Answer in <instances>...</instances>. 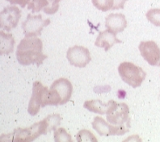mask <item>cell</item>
Segmentation results:
<instances>
[{
    "label": "cell",
    "instance_id": "ac0fdd59",
    "mask_svg": "<svg viewBox=\"0 0 160 142\" xmlns=\"http://www.w3.org/2000/svg\"><path fill=\"white\" fill-rule=\"evenodd\" d=\"M92 4L98 10L105 12L109 10H113L115 0H92Z\"/></svg>",
    "mask_w": 160,
    "mask_h": 142
},
{
    "label": "cell",
    "instance_id": "3957f363",
    "mask_svg": "<svg viewBox=\"0 0 160 142\" xmlns=\"http://www.w3.org/2000/svg\"><path fill=\"white\" fill-rule=\"evenodd\" d=\"M50 105V94L47 86L42 85L38 81L34 82L32 86V94L30 99L28 112L32 116H34L39 112L41 107Z\"/></svg>",
    "mask_w": 160,
    "mask_h": 142
},
{
    "label": "cell",
    "instance_id": "2e32d148",
    "mask_svg": "<svg viewBox=\"0 0 160 142\" xmlns=\"http://www.w3.org/2000/svg\"><path fill=\"white\" fill-rule=\"evenodd\" d=\"M15 40L10 33L0 32V54H9L14 50Z\"/></svg>",
    "mask_w": 160,
    "mask_h": 142
},
{
    "label": "cell",
    "instance_id": "7a4b0ae2",
    "mask_svg": "<svg viewBox=\"0 0 160 142\" xmlns=\"http://www.w3.org/2000/svg\"><path fill=\"white\" fill-rule=\"evenodd\" d=\"M72 92V84L67 78H62L54 81L49 89L50 106L63 105L67 103L71 98Z\"/></svg>",
    "mask_w": 160,
    "mask_h": 142
},
{
    "label": "cell",
    "instance_id": "52a82bcc",
    "mask_svg": "<svg viewBox=\"0 0 160 142\" xmlns=\"http://www.w3.org/2000/svg\"><path fill=\"white\" fill-rule=\"evenodd\" d=\"M49 23H50V20L49 19L43 20L41 15L32 16L31 14H28L25 21L22 23L23 34L25 37L41 36L44 27L49 25Z\"/></svg>",
    "mask_w": 160,
    "mask_h": 142
},
{
    "label": "cell",
    "instance_id": "9a60e30c",
    "mask_svg": "<svg viewBox=\"0 0 160 142\" xmlns=\"http://www.w3.org/2000/svg\"><path fill=\"white\" fill-rule=\"evenodd\" d=\"M61 120H62V117L59 114L48 115L45 119L41 121L42 134L46 135L48 132H50L52 130H55L57 127L60 125Z\"/></svg>",
    "mask_w": 160,
    "mask_h": 142
},
{
    "label": "cell",
    "instance_id": "5b68a950",
    "mask_svg": "<svg viewBox=\"0 0 160 142\" xmlns=\"http://www.w3.org/2000/svg\"><path fill=\"white\" fill-rule=\"evenodd\" d=\"M109 107L108 109V122L116 126H127L130 128L129 106L125 103H117L114 100H109Z\"/></svg>",
    "mask_w": 160,
    "mask_h": 142
},
{
    "label": "cell",
    "instance_id": "603a6c76",
    "mask_svg": "<svg viewBox=\"0 0 160 142\" xmlns=\"http://www.w3.org/2000/svg\"><path fill=\"white\" fill-rule=\"evenodd\" d=\"M128 0H115L113 10H118V9H124L125 3Z\"/></svg>",
    "mask_w": 160,
    "mask_h": 142
},
{
    "label": "cell",
    "instance_id": "ffe728a7",
    "mask_svg": "<svg viewBox=\"0 0 160 142\" xmlns=\"http://www.w3.org/2000/svg\"><path fill=\"white\" fill-rule=\"evenodd\" d=\"M54 140L56 142H72L71 136L66 131L64 128H59L54 132Z\"/></svg>",
    "mask_w": 160,
    "mask_h": 142
},
{
    "label": "cell",
    "instance_id": "277c9868",
    "mask_svg": "<svg viewBox=\"0 0 160 142\" xmlns=\"http://www.w3.org/2000/svg\"><path fill=\"white\" fill-rule=\"evenodd\" d=\"M118 73L121 79L133 88L140 86L147 77L142 69L132 62L125 61L118 66Z\"/></svg>",
    "mask_w": 160,
    "mask_h": 142
},
{
    "label": "cell",
    "instance_id": "6da1fadb",
    "mask_svg": "<svg viewBox=\"0 0 160 142\" xmlns=\"http://www.w3.org/2000/svg\"><path fill=\"white\" fill-rule=\"evenodd\" d=\"M43 43L37 37H25L17 46L16 58L22 66L37 64L39 67L48 57L42 53Z\"/></svg>",
    "mask_w": 160,
    "mask_h": 142
},
{
    "label": "cell",
    "instance_id": "5bb4252c",
    "mask_svg": "<svg viewBox=\"0 0 160 142\" xmlns=\"http://www.w3.org/2000/svg\"><path fill=\"white\" fill-rule=\"evenodd\" d=\"M118 43H122V41L117 39L115 33L112 32L109 30H106V31L100 32L99 33L96 42H95V45L96 47L103 48L104 50L107 52L115 44Z\"/></svg>",
    "mask_w": 160,
    "mask_h": 142
},
{
    "label": "cell",
    "instance_id": "ba28073f",
    "mask_svg": "<svg viewBox=\"0 0 160 142\" xmlns=\"http://www.w3.org/2000/svg\"><path fill=\"white\" fill-rule=\"evenodd\" d=\"M92 127L100 136H121L125 134L129 131V127L127 126H116V125L108 124L100 116L94 118L92 122Z\"/></svg>",
    "mask_w": 160,
    "mask_h": 142
},
{
    "label": "cell",
    "instance_id": "cb8c5ba5",
    "mask_svg": "<svg viewBox=\"0 0 160 142\" xmlns=\"http://www.w3.org/2000/svg\"><path fill=\"white\" fill-rule=\"evenodd\" d=\"M159 96H160V94H159Z\"/></svg>",
    "mask_w": 160,
    "mask_h": 142
},
{
    "label": "cell",
    "instance_id": "8fae6325",
    "mask_svg": "<svg viewBox=\"0 0 160 142\" xmlns=\"http://www.w3.org/2000/svg\"><path fill=\"white\" fill-rule=\"evenodd\" d=\"M138 49L142 56L150 66H160V49L154 41H142Z\"/></svg>",
    "mask_w": 160,
    "mask_h": 142
},
{
    "label": "cell",
    "instance_id": "8992f818",
    "mask_svg": "<svg viewBox=\"0 0 160 142\" xmlns=\"http://www.w3.org/2000/svg\"><path fill=\"white\" fill-rule=\"evenodd\" d=\"M42 134L41 121L35 123L29 128H18L9 134L1 135L2 141L31 142L35 140L40 135Z\"/></svg>",
    "mask_w": 160,
    "mask_h": 142
},
{
    "label": "cell",
    "instance_id": "e0dca14e",
    "mask_svg": "<svg viewBox=\"0 0 160 142\" xmlns=\"http://www.w3.org/2000/svg\"><path fill=\"white\" fill-rule=\"evenodd\" d=\"M109 101L107 103H103L101 100L99 99H95V100H88V101H85L83 104L84 108L88 109V111H92L94 113H98L100 115H103L106 114L109 107Z\"/></svg>",
    "mask_w": 160,
    "mask_h": 142
},
{
    "label": "cell",
    "instance_id": "7c38bea8",
    "mask_svg": "<svg viewBox=\"0 0 160 142\" xmlns=\"http://www.w3.org/2000/svg\"><path fill=\"white\" fill-rule=\"evenodd\" d=\"M61 0H32L28 4V9L32 13L41 10L47 15H53L58 11L59 2Z\"/></svg>",
    "mask_w": 160,
    "mask_h": 142
},
{
    "label": "cell",
    "instance_id": "44dd1931",
    "mask_svg": "<svg viewBox=\"0 0 160 142\" xmlns=\"http://www.w3.org/2000/svg\"><path fill=\"white\" fill-rule=\"evenodd\" d=\"M76 140L78 142L82 141H91V142H97L98 140L95 137L93 134L90 131L82 129L79 131L76 135Z\"/></svg>",
    "mask_w": 160,
    "mask_h": 142
},
{
    "label": "cell",
    "instance_id": "9c48e42d",
    "mask_svg": "<svg viewBox=\"0 0 160 142\" xmlns=\"http://www.w3.org/2000/svg\"><path fill=\"white\" fill-rule=\"evenodd\" d=\"M67 58L71 66L78 68L85 67L92 60L88 49L80 45L70 48L67 53Z\"/></svg>",
    "mask_w": 160,
    "mask_h": 142
},
{
    "label": "cell",
    "instance_id": "4fadbf2b",
    "mask_svg": "<svg viewBox=\"0 0 160 142\" xmlns=\"http://www.w3.org/2000/svg\"><path fill=\"white\" fill-rule=\"evenodd\" d=\"M105 27L112 32L117 34L125 30L127 27V20L125 15L120 13H111L106 17Z\"/></svg>",
    "mask_w": 160,
    "mask_h": 142
},
{
    "label": "cell",
    "instance_id": "d6986e66",
    "mask_svg": "<svg viewBox=\"0 0 160 142\" xmlns=\"http://www.w3.org/2000/svg\"><path fill=\"white\" fill-rule=\"evenodd\" d=\"M147 19L150 23L154 24L156 27H160V9L159 8H153L150 9L146 14Z\"/></svg>",
    "mask_w": 160,
    "mask_h": 142
},
{
    "label": "cell",
    "instance_id": "30bf717a",
    "mask_svg": "<svg viewBox=\"0 0 160 142\" xmlns=\"http://www.w3.org/2000/svg\"><path fill=\"white\" fill-rule=\"evenodd\" d=\"M21 17V11L16 7L8 6L0 13V27L7 32L15 28Z\"/></svg>",
    "mask_w": 160,
    "mask_h": 142
},
{
    "label": "cell",
    "instance_id": "7402d4cb",
    "mask_svg": "<svg viewBox=\"0 0 160 142\" xmlns=\"http://www.w3.org/2000/svg\"><path fill=\"white\" fill-rule=\"evenodd\" d=\"M11 4H19L22 8H24L27 4L29 3L30 0H6Z\"/></svg>",
    "mask_w": 160,
    "mask_h": 142
}]
</instances>
